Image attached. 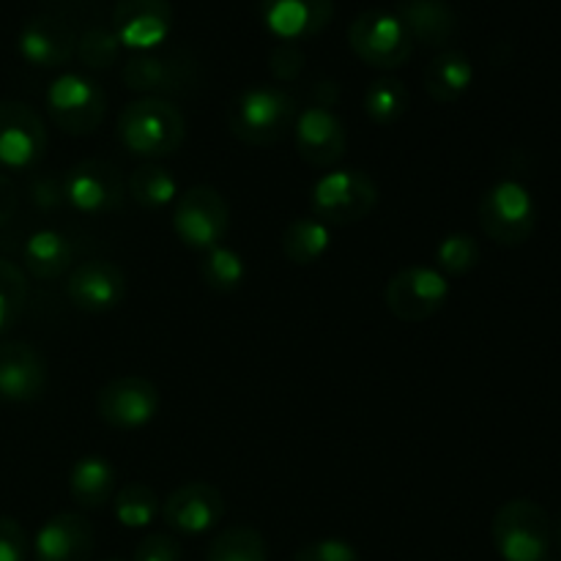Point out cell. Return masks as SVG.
<instances>
[{
    "label": "cell",
    "mask_w": 561,
    "mask_h": 561,
    "mask_svg": "<svg viewBox=\"0 0 561 561\" xmlns=\"http://www.w3.org/2000/svg\"><path fill=\"white\" fill-rule=\"evenodd\" d=\"M118 140L135 157L164 159L173 157L186 140L184 113L170 99L140 96L118 113Z\"/></svg>",
    "instance_id": "6da1fadb"
},
{
    "label": "cell",
    "mask_w": 561,
    "mask_h": 561,
    "mask_svg": "<svg viewBox=\"0 0 561 561\" xmlns=\"http://www.w3.org/2000/svg\"><path fill=\"white\" fill-rule=\"evenodd\" d=\"M296 99L274 85H250L228 104V126L241 142L268 148L283 140L296 124Z\"/></svg>",
    "instance_id": "7a4b0ae2"
},
{
    "label": "cell",
    "mask_w": 561,
    "mask_h": 561,
    "mask_svg": "<svg viewBox=\"0 0 561 561\" xmlns=\"http://www.w3.org/2000/svg\"><path fill=\"white\" fill-rule=\"evenodd\" d=\"M491 535L504 561H546L553 531L540 504L531 499H513L499 507Z\"/></svg>",
    "instance_id": "3957f363"
},
{
    "label": "cell",
    "mask_w": 561,
    "mask_h": 561,
    "mask_svg": "<svg viewBox=\"0 0 561 561\" xmlns=\"http://www.w3.org/2000/svg\"><path fill=\"white\" fill-rule=\"evenodd\" d=\"M47 110L66 135H93L107 118V93L93 77L66 71L47 88Z\"/></svg>",
    "instance_id": "277c9868"
},
{
    "label": "cell",
    "mask_w": 561,
    "mask_h": 561,
    "mask_svg": "<svg viewBox=\"0 0 561 561\" xmlns=\"http://www.w3.org/2000/svg\"><path fill=\"white\" fill-rule=\"evenodd\" d=\"M477 217L488 239L502 247H518L535 233V197L520 181L504 179L480 197Z\"/></svg>",
    "instance_id": "5b68a950"
},
{
    "label": "cell",
    "mask_w": 561,
    "mask_h": 561,
    "mask_svg": "<svg viewBox=\"0 0 561 561\" xmlns=\"http://www.w3.org/2000/svg\"><path fill=\"white\" fill-rule=\"evenodd\" d=\"M312 217L323 225H354L370 217L378 203V186L362 170H332L312 186Z\"/></svg>",
    "instance_id": "8992f818"
},
{
    "label": "cell",
    "mask_w": 561,
    "mask_h": 561,
    "mask_svg": "<svg viewBox=\"0 0 561 561\" xmlns=\"http://www.w3.org/2000/svg\"><path fill=\"white\" fill-rule=\"evenodd\" d=\"M348 44L362 64L373 69H398L414 53V38L394 11L367 9L348 27Z\"/></svg>",
    "instance_id": "52a82bcc"
},
{
    "label": "cell",
    "mask_w": 561,
    "mask_h": 561,
    "mask_svg": "<svg viewBox=\"0 0 561 561\" xmlns=\"http://www.w3.org/2000/svg\"><path fill=\"white\" fill-rule=\"evenodd\" d=\"M230 228V208L214 186H190L173 203V230L190 250L206 252L222 244Z\"/></svg>",
    "instance_id": "ba28073f"
},
{
    "label": "cell",
    "mask_w": 561,
    "mask_h": 561,
    "mask_svg": "<svg viewBox=\"0 0 561 561\" xmlns=\"http://www.w3.org/2000/svg\"><path fill=\"white\" fill-rule=\"evenodd\" d=\"M449 299V279L433 266H409L394 274L383 290L387 310L403 323H422L442 312Z\"/></svg>",
    "instance_id": "9c48e42d"
},
{
    "label": "cell",
    "mask_w": 561,
    "mask_h": 561,
    "mask_svg": "<svg viewBox=\"0 0 561 561\" xmlns=\"http://www.w3.org/2000/svg\"><path fill=\"white\" fill-rule=\"evenodd\" d=\"M47 153V126L25 102L0 99V168L31 170Z\"/></svg>",
    "instance_id": "30bf717a"
},
{
    "label": "cell",
    "mask_w": 561,
    "mask_h": 561,
    "mask_svg": "<svg viewBox=\"0 0 561 561\" xmlns=\"http://www.w3.org/2000/svg\"><path fill=\"white\" fill-rule=\"evenodd\" d=\"M64 184V197L75 211L88 214V217H99V214H110L124 203L126 186L124 175L115 164L104 162V159H85L77 162L75 168L66 170L60 179Z\"/></svg>",
    "instance_id": "8fae6325"
},
{
    "label": "cell",
    "mask_w": 561,
    "mask_h": 561,
    "mask_svg": "<svg viewBox=\"0 0 561 561\" xmlns=\"http://www.w3.org/2000/svg\"><path fill=\"white\" fill-rule=\"evenodd\" d=\"M96 411L104 425L115 431H140L157 416L159 392L148 378L121 376L104 383L96 398Z\"/></svg>",
    "instance_id": "7c38bea8"
},
{
    "label": "cell",
    "mask_w": 561,
    "mask_h": 561,
    "mask_svg": "<svg viewBox=\"0 0 561 561\" xmlns=\"http://www.w3.org/2000/svg\"><path fill=\"white\" fill-rule=\"evenodd\" d=\"M173 31L170 0H118L113 9V33L121 47L131 53H151L162 47Z\"/></svg>",
    "instance_id": "4fadbf2b"
},
{
    "label": "cell",
    "mask_w": 561,
    "mask_h": 561,
    "mask_svg": "<svg viewBox=\"0 0 561 561\" xmlns=\"http://www.w3.org/2000/svg\"><path fill=\"white\" fill-rule=\"evenodd\" d=\"M290 131H294L299 157L312 168H332L348 151L345 124L327 104H310V107L301 110Z\"/></svg>",
    "instance_id": "5bb4252c"
},
{
    "label": "cell",
    "mask_w": 561,
    "mask_h": 561,
    "mask_svg": "<svg viewBox=\"0 0 561 561\" xmlns=\"http://www.w3.org/2000/svg\"><path fill=\"white\" fill-rule=\"evenodd\" d=\"M162 520L179 535H206L222 520L225 496L208 482H186L162 502Z\"/></svg>",
    "instance_id": "9a60e30c"
},
{
    "label": "cell",
    "mask_w": 561,
    "mask_h": 561,
    "mask_svg": "<svg viewBox=\"0 0 561 561\" xmlns=\"http://www.w3.org/2000/svg\"><path fill=\"white\" fill-rule=\"evenodd\" d=\"M16 49L31 66L58 69V66L71 64L77 55V33L64 16L36 14L20 27Z\"/></svg>",
    "instance_id": "2e32d148"
},
{
    "label": "cell",
    "mask_w": 561,
    "mask_h": 561,
    "mask_svg": "<svg viewBox=\"0 0 561 561\" xmlns=\"http://www.w3.org/2000/svg\"><path fill=\"white\" fill-rule=\"evenodd\" d=\"M66 296L82 312L115 310L126 299V274L113 261H85L66 279Z\"/></svg>",
    "instance_id": "e0dca14e"
},
{
    "label": "cell",
    "mask_w": 561,
    "mask_h": 561,
    "mask_svg": "<svg viewBox=\"0 0 561 561\" xmlns=\"http://www.w3.org/2000/svg\"><path fill=\"white\" fill-rule=\"evenodd\" d=\"M257 14L272 36L296 44L327 31L334 20V0H261Z\"/></svg>",
    "instance_id": "ac0fdd59"
},
{
    "label": "cell",
    "mask_w": 561,
    "mask_h": 561,
    "mask_svg": "<svg viewBox=\"0 0 561 561\" xmlns=\"http://www.w3.org/2000/svg\"><path fill=\"white\" fill-rule=\"evenodd\" d=\"M192 60L179 55H162L157 49L151 53H135L126 58L121 69V80L129 91L142 96H159L164 93H181L192 85Z\"/></svg>",
    "instance_id": "d6986e66"
},
{
    "label": "cell",
    "mask_w": 561,
    "mask_h": 561,
    "mask_svg": "<svg viewBox=\"0 0 561 561\" xmlns=\"http://www.w3.org/2000/svg\"><path fill=\"white\" fill-rule=\"evenodd\" d=\"M96 535L80 513H58L38 529L33 540L36 561H91Z\"/></svg>",
    "instance_id": "ffe728a7"
},
{
    "label": "cell",
    "mask_w": 561,
    "mask_h": 561,
    "mask_svg": "<svg viewBox=\"0 0 561 561\" xmlns=\"http://www.w3.org/2000/svg\"><path fill=\"white\" fill-rule=\"evenodd\" d=\"M47 389V362L27 343H0V398L31 403Z\"/></svg>",
    "instance_id": "44dd1931"
},
{
    "label": "cell",
    "mask_w": 561,
    "mask_h": 561,
    "mask_svg": "<svg viewBox=\"0 0 561 561\" xmlns=\"http://www.w3.org/2000/svg\"><path fill=\"white\" fill-rule=\"evenodd\" d=\"M394 14L422 47H444L458 31V14L447 0H400Z\"/></svg>",
    "instance_id": "7402d4cb"
},
{
    "label": "cell",
    "mask_w": 561,
    "mask_h": 561,
    "mask_svg": "<svg viewBox=\"0 0 561 561\" xmlns=\"http://www.w3.org/2000/svg\"><path fill=\"white\" fill-rule=\"evenodd\" d=\"M77 257V247L64 230L42 228L36 233L27 236L25 247H22V261L31 277L42 279V283H53L60 274L71 268Z\"/></svg>",
    "instance_id": "603a6c76"
},
{
    "label": "cell",
    "mask_w": 561,
    "mask_h": 561,
    "mask_svg": "<svg viewBox=\"0 0 561 561\" xmlns=\"http://www.w3.org/2000/svg\"><path fill=\"white\" fill-rule=\"evenodd\" d=\"M422 80H425V91L433 102L453 104L474 82V66H471L469 55L460 49H444L425 66Z\"/></svg>",
    "instance_id": "cb8c5ba5"
},
{
    "label": "cell",
    "mask_w": 561,
    "mask_h": 561,
    "mask_svg": "<svg viewBox=\"0 0 561 561\" xmlns=\"http://www.w3.org/2000/svg\"><path fill=\"white\" fill-rule=\"evenodd\" d=\"M69 493L80 507L99 510L113 502L115 469L102 455H85L75 463L69 474Z\"/></svg>",
    "instance_id": "d4e9b609"
},
{
    "label": "cell",
    "mask_w": 561,
    "mask_h": 561,
    "mask_svg": "<svg viewBox=\"0 0 561 561\" xmlns=\"http://www.w3.org/2000/svg\"><path fill=\"white\" fill-rule=\"evenodd\" d=\"M332 244V230L316 217H299L283 230L279 250L294 266H312L321 261Z\"/></svg>",
    "instance_id": "484cf974"
},
{
    "label": "cell",
    "mask_w": 561,
    "mask_h": 561,
    "mask_svg": "<svg viewBox=\"0 0 561 561\" xmlns=\"http://www.w3.org/2000/svg\"><path fill=\"white\" fill-rule=\"evenodd\" d=\"M129 197L146 211H162L179 197V184L173 173L157 162H146L131 170L129 175Z\"/></svg>",
    "instance_id": "4316f807"
},
{
    "label": "cell",
    "mask_w": 561,
    "mask_h": 561,
    "mask_svg": "<svg viewBox=\"0 0 561 561\" xmlns=\"http://www.w3.org/2000/svg\"><path fill=\"white\" fill-rule=\"evenodd\" d=\"M411 93L403 80L383 75L373 80L365 91V115L376 126H392L409 113Z\"/></svg>",
    "instance_id": "83f0119b"
},
{
    "label": "cell",
    "mask_w": 561,
    "mask_h": 561,
    "mask_svg": "<svg viewBox=\"0 0 561 561\" xmlns=\"http://www.w3.org/2000/svg\"><path fill=\"white\" fill-rule=\"evenodd\" d=\"M201 277L217 294H233L241 288L247 277V263L233 247L217 244L203 252L201 257Z\"/></svg>",
    "instance_id": "f1b7e54d"
},
{
    "label": "cell",
    "mask_w": 561,
    "mask_h": 561,
    "mask_svg": "<svg viewBox=\"0 0 561 561\" xmlns=\"http://www.w3.org/2000/svg\"><path fill=\"white\" fill-rule=\"evenodd\" d=\"M206 561H268L266 540L252 526H230L214 537Z\"/></svg>",
    "instance_id": "f546056e"
},
{
    "label": "cell",
    "mask_w": 561,
    "mask_h": 561,
    "mask_svg": "<svg viewBox=\"0 0 561 561\" xmlns=\"http://www.w3.org/2000/svg\"><path fill=\"white\" fill-rule=\"evenodd\" d=\"M113 507L115 518L126 529H146V526L153 524L159 510H162L157 493L148 485H142V482H129L126 488H121L113 499Z\"/></svg>",
    "instance_id": "4dcf8cb0"
},
{
    "label": "cell",
    "mask_w": 561,
    "mask_h": 561,
    "mask_svg": "<svg viewBox=\"0 0 561 561\" xmlns=\"http://www.w3.org/2000/svg\"><path fill=\"white\" fill-rule=\"evenodd\" d=\"M480 263V244L471 233H449L436 247V266L444 277H463Z\"/></svg>",
    "instance_id": "1f68e13d"
},
{
    "label": "cell",
    "mask_w": 561,
    "mask_h": 561,
    "mask_svg": "<svg viewBox=\"0 0 561 561\" xmlns=\"http://www.w3.org/2000/svg\"><path fill=\"white\" fill-rule=\"evenodd\" d=\"M77 58L82 60V66H88L93 71H104L118 64L121 42L113 33V27H85L82 36H77Z\"/></svg>",
    "instance_id": "d6a6232c"
},
{
    "label": "cell",
    "mask_w": 561,
    "mask_h": 561,
    "mask_svg": "<svg viewBox=\"0 0 561 561\" xmlns=\"http://www.w3.org/2000/svg\"><path fill=\"white\" fill-rule=\"evenodd\" d=\"M27 301V279L16 263L0 257V334L14 327Z\"/></svg>",
    "instance_id": "836d02e7"
},
{
    "label": "cell",
    "mask_w": 561,
    "mask_h": 561,
    "mask_svg": "<svg viewBox=\"0 0 561 561\" xmlns=\"http://www.w3.org/2000/svg\"><path fill=\"white\" fill-rule=\"evenodd\" d=\"M294 561H362V557L351 542L327 537V540H316L301 548Z\"/></svg>",
    "instance_id": "e575fe53"
},
{
    "label": "cell",
    "mask_w": 561,
    "mask_h": 561,
    "mask_svg": "<svg viewBox=\"0 0 561 561\" xmlns=\"http://www.w3.org/2000/svg\"><path fill=\"white\" fill-rule=\"evenodd\" d=\"M184 551L173 535H146L135 546L131 561H181Z\"/></svg>",
    "instance_id": "d590c367"
},
{
    "label": "cell",
    "mask_w": 561,
    "mask_h": 561,
    "mask_svg": "<svg viewBox=\"0 0 561 561\" xmlns=\"http://www.w3.org/2000/svg\"><path fill=\"white\" fill-rule=\"evenodd\" d=\"M31 542L14 518H0V561H25Z\"/></svg>",
    "instance_id": "8d00e7d4"
},
{
    "label": "cell",
    "mask_w": 561,
    "mask_h": 561,
    "mask_svg": "<svg viewBox=\"0 0 561 561\" xmlns=\"http://www.w3.org/2000/svg\"><path fill=\"white\" fill-rule=\"evenodd\" d=\"M268 66H272V75L277 80H296L299 71L305 69V55H301V49L296 44L279 42V47L272 49Z\"/></svg>",
    "instance_id": "74e56055"
},
{
    "label": "cell",
    "mask_w": 561,
    "mask_h": 561,
    "mask_svg": "<svg viewBox=\"0 0 561 561\" xmlns=\"http://www.w3.org/2000/svg\"><path fill=\"white\" fill-rule=\"evenodd\" d=\"M31 192H33V203H36V206H42V208H47V211H49V208H58V206H64V203H66L64 184H60V181H55V179L33 181Z\"/></svg>",
    "instance_id": "f35d334b"
},
{
    "label": "cell",
    "mask_w": 561,
    "mask_h": 561,
    "mask_svg": "<svg viewBox=\"0 0 561 561\" xmlns=\"http://www.w3.org/2000/svg\"><path fill=\"white\" fill-rule=\"evenodd\" d=\"M16 208H20V192H16V184L5 173H0V228L14 219Z\"/></svg>",
    "instance_id": "ab89813d"
},
{
    "label": "cell",
    "mask_w": 561,
    "mask_h": 561,
    "mask_svg": "<svg viewBox=\"0 0 561 561\" xmlns=\"http://www.w3.org/2000/svg\"><path fill=\"white\" fill-rule=\"evenodd\" d=\"M557 542H559V548H561V520H559V526H557Z\"/></svg>",
    "instance_id": "60d3db41"
},
{
    "label": "cell",
    "mask_w": 561,
    "mask_h": 561,
    "mask_svg": "<svg viewBox=\"0 0 561 561\" xmlns=\"http://www.w3.org/2000/svg\"><path fill=\"white\" fill-rule=\"evenodd\" d=\"M110 561H118V559H110Z\"/></svg>",
    "instance_id": "b9f144b4"
}]
</instances>
